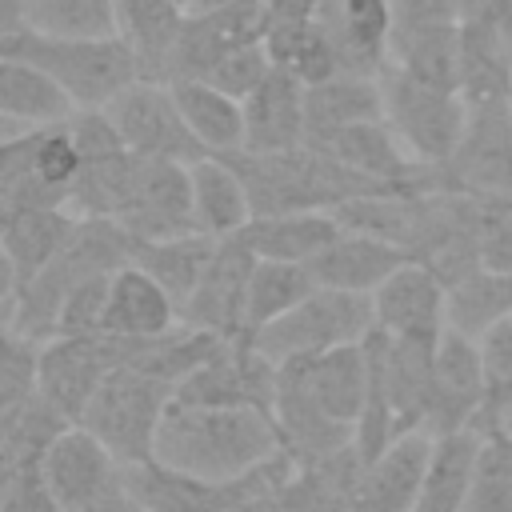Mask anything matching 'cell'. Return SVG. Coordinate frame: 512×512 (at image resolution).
Returning a JSON list of instances; mask_svg holds the SVG:
<instances>
[{"mask_svg": "<svg viewBox=\"0 0 512 512\" xmlns=\"http://www.w3.org/2000/svg\"><path fill=\"white\" fill-rule=\"evenodd\" d=\"M176 104L208 156L244 152V100L228 96L208 80H172Z\"/></svg>", "mask_w": 512, "mask_h": 512, "instance_id": "obj_34", "label": "cell"}, {"mask_svg": "<svg viewBox=\"0 0 512 512\" xmlns=\"http://www.w3.org/2000/svg\"><path fill=\"white\" fill-rule=\"evenodd\" d=\"M476 344L484 364V408L476 432L512 428V316L496 320Z\"/></svg>", "mask_w": 512, "mask_h": 512, "instance_id": "obj_42", "label": "cell"}, {"mask_svg": "<svg viewBox=\"0 0 512 512\" xmlns=\"http://www.w3.org/2000/svg\"><path fill=\"white\" fill-rule=\"evenodd\" d=\"M384 116V84L380 76H328L308 84L304 104V144L328 148L344 128Z\"/></svg>", "mask_w": 512, "mask_h": 512, "instance_id": "obj_27", "label": "cell"}, {"mask_svg": "<svg viewBox=\"0 0 512 512\" xmlns=\"http://www.w3.org/2000/svg\"><path fill=\"white\" fill-rule=\"evenodd\" d=\"M152 340V336H148ZM148 340L92 332V336H52L40 352V396L52 400L72 424H80L96 388L124 364H132Z\"/></svg>", "mask_w": 512, "mask_h": 512, "instance_id": "obj_9", "label": "cell"}, {"mask_svg": "<svg viewBox=\"0 0 512 512\" xmlns=\"http://www.w3.org/2000/svg\"><path fill=\"white\" fill-rule=\"evenodd\" d=\"M192 200H196V232L216 240L244 232L248 220L256 216L248 184L228 156H204L192 164Z\"/></svg>", "mask_w": 512, "mask_h": 512, "instance_id": "obj_31", "label": "cell"}, {"mask_svg": "<svg viewBox=\"0 0 512 512\" xmlns=\"http://www.w3.org/2000/svg\"><path fill=\"white\" fill-rule=\"evenodd\" d=\"M280 448L276 420L260 408H208L172 400L156 436V460L204 480H236Z\"/></svg>", "mask_w": 512, "mask_h": 512, "instance_id": "obj_1", "label": "cell"}, {"mask_svg": "<svg viewBox=\"0 0 512 512\" xmlns=\"http://www.w3.org/2000/svg\"><path fill=\"white\" fill-rule=\"evenodd\" d=\"M72 208H32L0 216V268H4V300L16 296L72 236L76 228Z\"/></svg>", "mask_w": 512, "mask_h": 512, "instance_id": "obj_23", "label": "cell"}, {"mask_svg": "<svg viewBox=\"0 0 512 512\" xmlns=\"http://www.w3.org/2000/svg\"><path fill=\"white\" fill-rule=\"evenodd\" d=\"M276 68V60H272V52H268V44L260 40V44H244V48H236V52H228L204 80L208 84H216V88H224L228 96H236V100H244V96H252L264 80H268V72Z\"/></svg>", "mask_w": 512, "mask_h": 512, "instance_id": "obj_47", "label": "cell"}, {"mask_svg": "<svg viewBox=\"0 0 512 512\" xmlns=\"http://www.w3.org/2000/svg\"><path fill=\"white\" fill-rule=\"evenodd\" d=\"M216 252V236L204 232H184V236H168V240H136L132 260L156 276L164 284V292L184 308L192 300V292L200 288L208 264Z\"/></svg>", "mask_w": 512, "mask_h": 512, "instance_id": "obj_35", "label": "cell"}, {"mask_svg": "<svg viewBox=\"0 0 512 512\" xmlns=\"http://www.w3.org/2000/svg\"><path fill=\"white\" fill-rule=\"evenodd\" d=\"M372 328H376L372 296L320 284L296 308H288L280 320L260 328L252 336V344L272 364H284L292 356H312V352H328L340 344H360L372 336Z\"/></svg>", "mask_w": 512, "mask_h": 512, "instance_id": "obj_8", "label": "cell"}, {"mask_svg": "<svg viewBox=\"0 0 512 512\" xmlns=\"http://www.w3.org/2000/svg\"><path fill=\"white\" fill-rule=\"evenodd\" d=\"M444 188L488 196V192H508L512 188V96L504 100H472L468 104V124L440 168Z\"/></svg>", "mask_w": 512, "mask_h": 512, "instance_id": "obj_12", "label": "cell"}, {"mask_svg": "<svg viewBox=\"0 0 512 512\" xmlns=\"http://www.w3.org/2000/svg\"><path fill=\"white\" fill-rule=\"evenodd\" d=\"M116 16H120V36L132 44L140 60V76L168 80L188 8L180 0H116Z\"/></svg>", "mask_w": 512, "mask_h": 512, "instance_id": "obj_32", "label": "cell"}, {"mask_svg": "<svg viewBox=\"0 0 512 512\" xmlns=\"http://www.w3.org/2000/svg\"><path fill=\"white\" fill-rule=\"evenodd\" d=\"M124 488L140 504V512H244V484L236 480H204L164 460L124 464Z\"/></svg>", "mask_w": 512, "mask_h": 512, "instance_id": "obj_19", "label": "cell"}, {"mask_svg": "<svg viewBox=\"0 0 512 512\" xmlns=\"http://www.w3.org/2000/svg\"><path fill=\"white\" fill-rule=\"evenodd\" d=\"M436 436L428 428H412L400 440H392L380 456L364 460L352 512H412L428 476Z\"/></svg>", "mask_w": 512, "mask_h": 512, "instance_id": "obj_20", "label": "cell"}, {"mask_svg": "<svg viewBox=\"0 0 512 512\" xmlns=\"http://www.w3.org/2000/svg\"><path fill=\"white\" fill-rule=\"evenodd\" d=\"M104 112L112 116V124L120 128L128 152H136V156L184 160V164H196V160L208 156L200 148V140L192 136V128H188L168 80H136Z\"/></svg>", "mask_w": 512, "mask_h": 512, "instance_id": "obj_10", "label": "cell"}, {"mask_svg": "<svg viewBox=\"0 0 512 512\" xmlns=\"http://www.w3.org/2000/svg\"><path fill=\"white\" fill-rule=\"evenodd\" d=\"M476 220H480L484 268L512 272V188L476 196Z\"/></svg>", "mask_w": 512, "mask_h": 512, "instance_id": "obj_46", "label": "cell"}, {"mask_svg": "<svg viewBox=\"0 0 512 512\" xmlns=\"http://www.w3.org/2000/svg\"><path fill=\"white\" fill-rule=\"evenodd\" d=\"M256 260L260 256L248 248V240L240 232L216 240V252H212V264H208L200 288L180 308V324L216 332L224 340H248L244 312H248V284H252Z\"/></svg>", "mask_w": 512, "mask_h": 512, "instance_id": "obj_15", "label": "cell"}, {"mask_svg": "<svg viewBox=\"0 0 512 512\" xmlns=\"http://www.w3.org/2000/svg\"><path fill=\"white\" fill-rule=\"evenodd\" d=\"M320 280L312 264H292V260H256L252 284H248V312H244V332L248 340L280 320L288 308H296L308 292H316Z\"/></svg>", "mask_w": 512, "mask_h": 512, "instance_id": "obj_37", "label": "cell"}, {"mask_svg": "<svg viewBox=\"0 0 512 512\" xmlns=\"http://www.w3.org/2000/svg\"><path fill=\"white\" fill-rule=\"evenodd\" d=\"M108 288H112V272L92 276L84 284H76L60 308L56 320V336H92L104 332V312H108Z\"/></svg>", "mask_w": 512, "mask_h": 512, "instance_id": "obj_48", "label": "cell"}, {"mask_svg": "<svg viewBox=\"0 0 512 512\" xmlns=\"http://www.w3.org/2000/svg\"><path fill=\"white\" fill-rule=\"evenodd\" d=\"M0 56H20L44 68L76 108H108L140 76L132 44L116 36H52L28 24L0 32Z\"/></svg>", "mask_w": 512, "mask_h": 512, "instance_id": "obj_4", "label": "cell"}, {"mask_svg": "<svg viewBox=\"0 0 512 512\" xmlns=\"http://www.w3.org/2000/svg\"><path fill=\"white\" fill-rule=\"evenodd\" d=\"M132 252H136V236L120 220L80 216L72 236L64 240V248L24 288H16V296L4 300V328L24 332L32 340H52L68 292L92 276L124 268L132 260Z\"/></svg>", "mask_w": 512, "mask_h": 512, "instance_id": "obj_2", "label": "cell"}, {"mask_svg": "<svg viewBox=\"0 0 512 512\" xmlns=\"http://www.w3.org/2000/svg\"><path fill=\"white\" fill-rule=\"evenodd\" d=\"M504 316H512V272L480 268L448 288V328L480 340Z\"/></svg>", "mask_w": 512, "mask_h": 512, "instance_id": "obj_39", "label": "cell"}, {"mask_svg": "<svg viewBox=\"0 0 512 512\" xmlns=\"http://www.w3.org/2000/svg\"><path fill=\"white\" fill-rule=\"evenodd\" d=\"M168 404H172L168 384H160L152 372L136 364H124L96 388L80 424L96 440H104L120 464H140L156 456V436Z\"/></svg>", "mask_w": 512, "mask_h": 512, "instance_id": "obj_6", "label": "cell"}, {"mask_svg": "<svg viewBox=\"0 0 512 512\" xmlns=\"http://www.w3.org/2000/svg\"><path fill=\"white\" fill-rule=\"evenodd\" d=\"M308 84L288 68H272L268 80L244 96V152H288L304 144Z\"/></svg>", "mask_w": 512, "mask_h": 512, "instance_id": "obj_24", "label": "cell"}, {"mask_svg": "<svg viewBox=\"0 0 512 512\" xmlns=\"http://www.w3.org/2000/svg\"><path fill=\"white\" fill-rule=\"evenodd\" d=\"M340 228L344 224L336 220V212H272V216H252L240 236L260 260L312 264L340 236Z\"/></svg>", "mask_w": 512, "mask_h": 512, "instance_id": "obj_33", "label": "cell"}, {"mask_svg": "<svg viewBox=\"0 0 512 512\" xmlns=\"http://www.w3.org/2000/svg\"><path fill=\"white\" fill-rule=\"evenodd\" d=\"M80 148L64 124L0 132V216L32 208H68L72 180L80 176Z\"/></svg>", "mask_w": 512, "mask_h": 512, "instance_id": "obj_5", "label": "cell"}, {"mask_svg": "<svg viewBox=\"0 0 512 512\" xmlns=\"http://www.w3.org/2000/svg\"><path fill=\"white\" fill-rule=\"evenodd\" d=\"M44 476L64 512H84L124 492V464L84 424H68L44 452Z\"/></svg>", "mask_w": 512, "mask_h": 512, "instance_id": "obj_16", "label": "cell"}, {"mask_svg": "<svg viewBox=\"0 0 512 512\" xmlns=\"http://www.w3.org/2000/svg\"><path fill=\"white\" fill-rule=\"evenodd\" d=\"M176 404L208 408H260L276 404V364L252 340H224L172 396Z\"/></svg>", "mask_w": 512, "mask_h": 512, "instance_id": "obj_13", "label": "cell"}, {"mask_svg": "<svg viewBox=\"0 0 512 512\" xmlns=\"http://www.w3.org/2000/svg\"><path fill=\"white\" fill-rule=\"evenodd\" d=\"M380 84H384V120L404 140V148L420 164L444 168L464 136V124H468L464 92L420 80L396 64H388L380 72Z\"/></svg>", "mask_w": 512, "mask_h": 512, "instance_id": "obj_7", "label": "cell"}, {"mask_svg": "<svg viewBox=\"0 0 512 512\" xmlns=\"http://www.w3.org/2000/svg\"><path fill=\"white\" fill-rule=\"evenodd\" d=\"M132 168H136V152H116V156H100V160H84L80 164V176L72 180V192H68V208L76 216H112L120 212L124 204V192H128V180H132Z\"/></svg>", "mask_w": 512, "mask_h": 512, "instance_id": "obj_43", "label": "cell"}, {"mask_svg": "<svg viewBox=\"0 0 512 512\" xmlns=\"http://www.w3.org/2000/svg\"><path fill=\"white\" fill-rule=\"evenodd\" d=\"M72 420L44 400L40 392L28 396L16 408L0 412V468L8 464H28V460H44V452L52 448V440L68 428Z\"/></svg>", "mask_w": 512, "mask_h": 512, "instance_id": "obj_38", "label": "cell"}, {"mask_svg": "<svg viewBox=\"0 0 512 512\" xmlns=\"http://www.w3.org/2000/svg\"><path fill=\"white\" fill-rule=\"evenodd\" d=\"M236 172L248 184L252 212H336L344 200L396 192L392 184H380L344 160H336L324 148H288V152H236L228 156Z\"/></svg>", "mask_w": 512, "mask_h": 512, "instance_id": "obj_3", "label": "cell"}, {"mask_svg": "<svg viewBox=\"0 0 512 512\" xmlns=\"http://www.w3.org/2000/svg\"><path fill=\"white\" fill-rule=\"evenodd\" d=\"M20 8H24V0H0V32L20 24Z\"/></svg>", "mask_w": 512, "mask_h": 512, "instance_id": "obj_50", "label": "cell"}, {"mask_svg": "<svg viewBox=\"0 0 512 512\" xmlns=\"http://www.w3.org/2000/svg\"><path fill=\"white\" fill-rule=\"evenodd\" d=\"M0 512H64L44 476V460L0 468Z\"/></svg>", "mask_w": 512, "mask_h": 512, "instance_id": "obj_45", "label": "cell"}, {"mask_svg": "<svg viewBox=\"0 0 512 512\" xmlns=\"http://www.w3.org/2000/svg\"><path fill=\"white\" fill-rule=\"evenodd\" d=\"M76 104L72 96L32 60L0 56V124L4 132L40 128V124H64L72 120Z\"/></svg>", "mask_w": 512, "mask_h": 512, "instance_id": "obj_30", "label": "cell"}, {"mask_svg": "<svg viewBox=\"0 0 512 512\" xmlns=\"http://www.w3.org/2000/svg\"><path fill=\"white\" fill-rule=\"evenodd\" d=\"M40 352L44 340H32L24 332L4 328V352H0V412L24 404L40 392Z\"/></svg>", "mask_w": 512, "mask_h": 512, "instance_id": "obj_44", "label": "cell"}, {"mask_svg": "<svg viewBox=\"0 0 512 512\" xmlns=\"http://www.w3.org/2000/svg\"><path fill=\"white\" fill-rule=\"evenodd\" d=\"M476 452H480V432L476 428L436 436L428 476H424V488H420V500H416L412 512H460L464 496H468Z\"/></svg>", "mask_w": 512, "mask_h": 512, "instance_id": "obj_36", "label": "cell"}, {"mask_svg": "<svg viewBox=\"0 0 512 512\" xmlns=\"http://www.w3.org/2000/svg\"><path fill=\"white\" fill-rule=\"evenodd\" d=\"M176 324H180V304L164 292V284L156 276H148L136 260H128L124 268L112 272L104 332L148 340V336L172 332Z\"/></svg>", "mask_w": 512, "mask_h": 512, "instance_id": "obj_29", "label": "cell"}, {"mask_svg": "<svg viewBox=\"0 0 512 512\" xmlns=\"http://www.w3.org/2000/svg\"><path fill=\"white\" fill-rule=\"evenodd\" d=\"M276 376L288 380L292 388H300L332 420H340L356 432V420H360L364 396H368V348H364V340L340 344L328 352H312V356H292V360L276 364Z\"/></svg>", "mask_w": 512, "mask_h": 512, "instance_id": "obj_17", "label": "cell"}, {"mask_svg": "<svg viewBox=\"0 0 512 512\" xmlns=\"http://www.w3.org/2000/svg\"><path fill=\"white\" fill-rule=\"evenodd\" d=\"M376 328L396 340H440L448 332V284L420 260L400 264L376 292Z\"/></svg>", "mask_w": 512, "mask_h": 512, "instance_id": "obj_18", "label": "cell"}, {"mask_svg": "<svg viewBox=\"0 0 512 512\" xmlns=\"http://www.w3.org/2000/svg\"><path fill=\"white\" fill-rule=\"evenodd\" d=\"M360 472H364V456L356 440L328 456L296 460L292 476L272 500V512H352Z\"/></svg>", "mask_w": 512, "mask_h": 512, "instance_id": "obj_26", "label": "cell"}, {"mask_svg": "<svg viewBox=\"0 0 512 512\" xmlns=\"http://www.w3.org/2000/svg\"><path fill=\"white\" fill-rule=\"evenodd\" d=\"M84 512H140V504L128 496V488L124 492H116V496H108V500H100V504H92V508H84Z\"/></svg>", "mask_w": 512, "mask_h": 512, "instance_id": "obj_49", "label": "cell"}, {"mask_svg": "<svg viewBox=\"0 0 512 512\" xmlns=\"http://www.w3.org/2000/svg\"><path fill=\"white\" fill-rule=\"evenodd\" d=\"M316 20L344 76H380L388 68V32H392L388 0H328L316 12Z\"/></svg>", "mask_w": 512, "mask_h": 512, "instance_id": "obj_22", "label": "cell"}, {"mask_svg": "<svg viewBox=\"0 0 512 512\" xmlns=\"http://www.w3.org/2000/svg\"><path fill=\"white\" fill-rule=\"evenodd\" d=\"M272 12L264 0H236L224 8H200L184 16L176 52H172V80H204L228 52L244 44H260L268 36Z\"/></svg>", "mask_w": 512, "mask_h": 512, "instance_id": "obj_14", "label": "cell"}, {"mask_svg": "<svg viewBox=\"0 0 512 512\" xmlns=\"http://www.w3.org/2000/svg\"><path fill=\"white\" fill-rule=\"evenodd\" d=\"M408 260L412 256L392 240H380V236L356 232V228H340V236L312 260V272L324 288H344V292L372 296Z\"/></svg>", "mask_w": 512, "mask_h": 512, "instance_id": "obj_28", "label": "cell"}, {"mask_svg": "<svg viewBox=\"0 0 512 512\" xmlns=\"http://www.w3.org/2000/svg\"><path fill=\"white\" fill-rule=\"evenodd\" d=\"M20 24L52 36H116V0H24Z\"/></svg>", "mask_w": 512, "mask_h": 512, "instance_id": "obj_41", "label": "cell"}, {"mask_svg": "<svg viewBox=\"0 0 512 512\" xmlns=\"http://www.w3.org/2000/svg\"><path fill=\"white\" fill-rule=\"evenodd\" d=\"M460 512H512V428L480 432V452Z\"/></svg>", "mask_w": 512, "mask_h": 512, "instance_id": "obj_40", "label": "cell"}, {"mask_svg": "<svg viewBox=\"0 0 512 512\" xmlns=\"http://www.w3.org/2000/svg\"><path fill=\"white\" fill-rule=\"evenodd\" d=\"M460 92L468 104L512 96V44L484 0H468L460 20Z\"/></svg>", "mask_w": 512, "mask_h": 512, "instance_id": "obj_25", "label": "cell"}, {"mask_svg": "<svg viewBox=\"0 0 512 512\" xmlns=\"http://www.w3.org/2000/svg\"><path fill=\"white\" fill-rule=\"evenodd\" d=\"M116 220L136 240H168V236L196 232L192 164L136 156V168H132V180H128Z\"/></svg>", "mask_w": 512, "mask_h": 512, "instance_id": "obj_11", "label": "cell"}, {"mask_svg": "<svg viewBox=\"0 0 512 512\" xmlns=\"http://www.w3.org/2000/svg\"><path fill=\"white\" fill-rule=\"evenodd\" d=\"M484 408V364H480V344L456 328L444 332L436 348V380H432V408H428V432H460L476 428Z\"/></svg>", "mask_w": 512, "mask_h": 512, "instance_id": "obj_21", "label": "cell"}]
</instances>
